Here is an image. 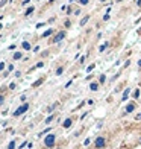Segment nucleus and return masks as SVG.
I'll return each instance as SVG.
<instances>
[{"label": "nucleus", "mask_w": 141, "mask_h": 149, "mask_svg": "<svg viewBox=\"0 0 141 149\" xmlns=\"http://www.w3.org/2000/svg\"><path fill=\"white\" fill-rule=\"evenodd\" d=\"M55 140H56V137H55V134H49L46 138H44V145H46L47 148H52L55 145Z\"/></svg>", "instance_id": "nucleus-1"}, {"label": "nucleus", "mask_w": 141, "mask_h": 149, "mask_svg": "<svg viewBox=\"0 0 141 149\" xmlns=\"http://www.w3.org/2000/svg\"><path fill=\"white\" fill-rule=\"evenodd\" d=\"M105 145H106V140H105L103 137H97V138H96V142H94L96 149H103Z\"/></svg>", "instance_id": "nucleus-2"}, {"label": "nucleus", "mask_w": 141, "mask_h": 149, "mask_svg": "<svg viewBox=\"0 0 141 149\" xmlns=\"http://www.w3.org/2000/svg\"><path fill=\"white\" fill-rule=\"evenodd\" d=\"M28 110H29V103H23L21 107L14 113V116H15V117H18V116H21V114H23V113H26Z\"/></svg>", "instance_id": "nucleus-3"}, {"label": "nucleus", "mask_w": 141, "mask_h": 149, "mask_svg": "<svg viewBox=\"0 0 141 149\" xmlns=\"http://www.w3.org/2000/svg\"><path fill=\"white\" fill-rule=\"evenodd\" d=\"M64 38H65V32H64V31H61V32H58V33L55 35L52 41H53V43H59V41H62Z\"/></svg>", "instance_id": "nucleus-4"}, {"label": "nucleus", "mask_w": 141, "mask_h": 149, "mask_svg": "<svg viewBox=\"0 0 141 149\" xmlns=\"http://www.w3.org/2000/svg\"><path fill=\"white\" fill-rule=\"evenodd\" d=\"M134 110H135V103H127L126 110H125V114H129V113H132Z\"/></svg>", "instance_id": "nucleus-5"}, {"label": "nucleus", "mask_w": 141, "mask_h": 149, "mask_svg": "<svg viewBox=\"0 0 141 149\" xmlns=\"http://www.w3.org/2000/svg\"><path fill=\"white\" fill-rule=\"evenodd\" d=\"M99 85H100L99 82H91V84H90V90H91V91H97V90H99Z\"/></svg>", "instance_id": "nucleus-6"}, {"label": "nucleus", "mask_w": 141, "mask_h": 149, "mask_svg": "<svg viewBox=\"0 0 141 149\" xmlns=\"http://www.w3.org/2000/svg\"><path fill=\"white\" fill-rule=\"evenodd\" d=\"M71 123H73V120H71V119H65V120H64V123H62V126H64V128H70V126H71Z\"/></svg>", "instance_id": "nucleus-7"}, {"label": "nucleus", "mask_w": 141, "mask_h": 149, "mask_svg": "<svg viewBox=\"0 0 141 149\" xmlns=\"http://www.w3.org/2000/svg\"><path fill=\"white\" fill-rule=\"evenodd\" d=\"M129 93H130V88H126L125 90V93H123V98H121V100L125 102V100H127V98H129Z\"/></svg>", "instance_id": "nucleus-8"}, {"label": "nucleus", "mask_w": 141, "mask_h": 149, "mask_svg": "<svg viewBox=\"0 0 141 149\" xmlns=\"http://www.w3.org/2000/svg\"><path fill=\"white\" fill-rule=\"evenodd\" d=\"M88 20H90V15H85L84 18L81 20V23H79V24H81V26H85V24L88 23Z\"/></svg>", "instance_id": "nucleus-9"}, {"label": "nucleus", "mask_w": 141, "mask_h": 149, "mask_svg": "<svg viewBox=\"0 0 141 149\" xmlns=\"http://www.w3.org/2000/svg\"><path fill=\"white\" fill-rule=\"evenodd\" d=\"M108 44H109V43H108V41H106V43H103V44H102V46L99 47V52H103L105 49H106V47H108Z\"/></svg>", "instance_id": "nucleus-10"}, {"label": "nucleus", "mask_w": 141, "mask_h": 149, "mask_svg": "<svg viewBox=\"0 0 141 149\" xmlns=\"http://www.w3.org/2000/svg\"><path fill=\"white\" fill-rule=\"evenodd\" d=\"M105 81H106V76H105V75H100V76H99V84H105Z\"/></svg>", "instance_id": "nucleus-11"}, {"label": "nucleus", "mask_w": 141, "mask_h": 149, "mask_svg": "<svg viewBox=\"0 0 141 149\" xmlns=\"http://www.w3.org/2000/svg\"><path fill=\"white\" fill-rule=\"evenodd\" d=\"M77 3L82 5V6H86L88 3H90V0H77Z\"/></svg>", "instance_id": "nucleus-12"}, {"label": "nucleus", "mask_w": 141, "mask_h": 149, "mask_svg": "<svg viewBox=\"0 0 141 149\" xmlns=\"http://www.w3.org/2000/svg\"><path fill=\"white\" fill-rule=\"evenodd\" d=\"M23 49H24V50H30V44H29L28 41H24V43H23Z\"/></svg>", "instance_id": "nucleus-13"}, {"label": "nucleus", "mask_w": 141, "mask_h": 149, "mask_svg": "<svg viewBox=\"0 0 141 149\" xmlns=\"http://www.w3.org/2000/svg\"><path fill=\"white\" fill-rule=\"evenodd\" d=\"M140 93H141L140 88H137V90L134 91V99H138V98H140Z\"/></svg>", "instance_id": "nucleus-14"}, {"label": "nucleus", "mask_w": 141, "mask_h": 149, "mask_svg": "<svg viewBox=\"0 0 141 149\" xmlns=\"http://www.w3.org/2000/svg\"><path fill=\"white\" fill-rule=\"evenodd\" d=\"M109 18H111V14H109V11H108L106 14H105V15H103V20H105V21H108Z\"/></svg>", "instance_id": "nucleus-15"}, {"label": "nucleus", "mask_w": 141, "mask_h": 149, "mask_svg": "<svg viewBox=\"0 0 141 149\" xmlns=\"http://www.w3.org/2000/svg\"><path fill=\"white\" fill-rule=\"evenodd\" d=\"M62 72H64V67H58V70H56V75L59 76V75H62Z\"/></svg>", "instance_id": "nucleus-16"}, {"label": "nucleus", "mask_w": 141, "mask_h": 149, "mask_svg": "<svg viewBox=\"0 0 141 149\" xmlns=\"http://www.w3.org/2000/svg\"><path fill=\"white\" fill-rule=\"evenodd\" d=\"M21 55H23L21 52H17V53L14 55V59H20V58H21Z\"/></svg>", "instance_id": "nucleus-17"}, {"label": "nucleus", "mask_w": 141, "mask_h": 149, "mask_svg": "<svg viewBox=\"0 0 141 149\" xmlns=\"http://www.w3.org/2000/svg\"><path fill=\"white\" fill-rule=\"evenodd\" d=\"M52 33V29H49V31H46V32H44L42 33V37H49V35Z\"/></svg>", "instance_id": "nucleus-18"}, {"label": "nucleus", "mask_w": 141, "mask_h": 149, "mask_svg": "<svg viewBox=\"0 0 141 149\" xmlns=\"http://www.w3.org/2000/svg\"><path fill=\"white\" fill-rule=\"evenodd\" d=\"M14 148H15V142H11L9 146H8V149H14Z\"/></svg>", "instance_id": "nucleus-19"}, {"label": "nucleus", "mask_w": 141, "mask_h": 149, "mask_svg": "<svg viewBox=\"0 0 141 149\" xmlns=\"http://www.w3.org/2000/svg\"><path fill=\"white\" fill-rule=\"evenodd\" d=\"M32 12H33V8H29V9L26 11V14H24V15H29V14H32Z\"/></svg>", "instance_id": "nucleus-20"}, {"label": "nucleus", "mask_w": 141, "mask_h": 149, "mask_svg": "<svg viewBox=\"0 0 141 149\" xmlns=\"http://www.w3.org/2000/svg\"><path fill=\"white\" fill-rule=\"evenodd\" d=\"M52 120H53V116H49V117L46 119V123H50V122H52Z\"/></svg>", "instance_id": "nucleus-21"}, {"label": "nucleus", "mask_w": 141, "mask_h": 149, "mask_svg": "<svg viewBox=\"0 0 141 149\" xmlns=\"http://www.w3.org/2000/svg\"><path fill=\"white\" fill-rule=\"evenodd\" d=\"M94 67H96V64H91V66H90V67H88V68H86V72H91V70H93V68H94Z\"/></svg>", "instance_id": "nucleus-22"}, {"label": "nucleus", "mask_w": 141, "mask_h": 149, "mask_svg": "<svg viewBox=\"0 0 141 149\" xmlns=\"http://www.w3.org/2000/svg\"><path fill=\"white\" fill-rule=\"evenodd\" d=\"M90 142H91V140H90V138H86L85 142H84V145H85V146H88V145H90Z\"/></svg>", "instance_id": "nucleus-23"}, {"label": "nucleus", "mask_w": 141, "mask_h": 149, "mask_svg": "<svg viewBox=\"0 0 141 149\" xmlns=\"http://www.w3.org/2000/svg\"><path fill=\"white\" fill-rule=\"evenodd\" d=\"M135 120H141V113H140V114H137V117H135Z\"/></svg>", "instance_id": "nucleus-24"}, {"label": "nucleus", "mask_w": 141, "mask_h": 149, "mask_svg": "<svg viewBox=\"0 0 141 149\" xmlns=\"http://www.w3.org/2000/svg\"><path fill=\"white\" fill-rule=\"evenodd\" d=\"M29 2H30V0H23V5H28Z\"/></svg>", "instance_id": "nucleus-25"}, {"label": "nucleus", "mask_w": 141, "mask_h": 149, "mask_svg": "<svg viewBox=\"0 0 141 149\" xmlns=\"http://www.w3.org/2000/svg\"><path fill=\"white\" fill-rule=\"evenodd\" d=\"M137 5H138V6H141V0H137Z\"/></svg>", "instance_id": "nucleus-26"}, {"label": "nucleus", "mask_w": 141, "mask_h": 149, "mask_svg": "<svg viewBox=\"0 0 141 149\" xmlns=\"http://www.w3.org/2000/svg\"><path fill=\"white\" fill-rule=\"evenodd\" d=\"M0 103H3V96H0Z\"/></svg>", "instance_id": "nucleus-27"}, {"label": "nucleus", "mask_w": 141, "mask_h": 149, "mask_svg": "<svg viewBox=\"0 0 141 149\" xmlns=\"http://www.w3.org/2000/svg\"><path fill=\"white\" fill-rule=\"evenodd\" d=\"M3 67H5V64H0V70H2V68H3Z\"/></svg>", "instance_id": "nucleus-28"}, {"label": "nucleus", "mask_w": 141, "mask_h": 149, "mask_svg": "<svg viewBox=\"0 0 141 149\" xmlns=\"http://www.w3.org/2000/svg\"><path fill=\"white\" fill-rule=\"evenodd\" d=\"M138 67H141V59H140V61H138Z\"/></svg>", "instance_id": "nucleus-29"}]
</instances>
